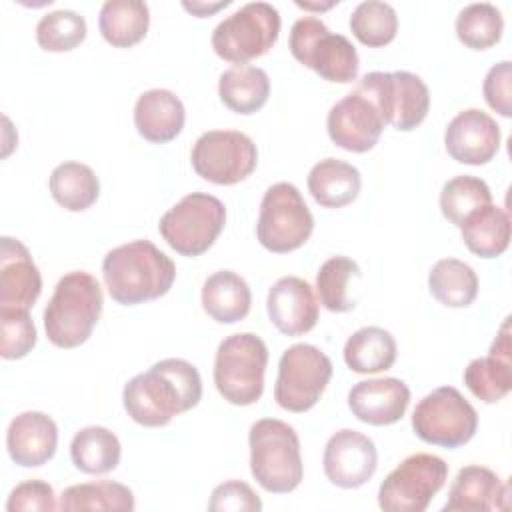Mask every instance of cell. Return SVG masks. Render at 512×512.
<instances>
[{
  "label": "cell",
  "mask_w": 512,
  "mask_h": 512,
  "mask_svg": "<svg viewBox=\"0 0 512 512\" xmlns=\"http://www.w3.org/2000/svg\"><path fill=\"white\" fill-rule=\"evenodd\" d=\"M58 508L56 504V494L54 488L44 482V480H26L18 484L6 502L8 512H24V510H54Z\"/></svg>",
  "instance_id": "b9f144b4"
},
{
  "label": "cell",
  "mask_w": 512,
  "mask_h": 512,
  "mask_svg": "<svg viewBox=\"0 0 512 512\" xmlns=\"http://www.w3.org/2000/svg\"><path fill=\"white\" fill-rule=\"evenodd\" d=\"M486 204H492V192L482 178L462 174L442 186L440 210L444 218L458 228L474 210Z\"/></svg>",
  "instance_id": "74e56055"
},
{
  "label": "cell",
  "mask_w": 512,
  "mask_h": 512,
  "mask_svg": "<svg viewBox=\"0 0 512 512\" xmlns=\"http://www.w3.org/2000/svg\"><path fill=\"white\" fill-rule=\"evenodd\" d=\"M344 362L356 374L390 370L396 362V340L384 328H360L344 344Z\"/></svg>",
  "instance_id": "f546056e"
},
{
  "label": "cell",
  "mask_w": 512,
  "mask_h": 512,
  "mask_svg": "<svg viewBox=\"0 0 512 512\" xmlns=\"http://www.w3.org/2000/svg\"><path fill=\"white\" fill-rule=\"evenodd\" d=\"M60 510H102V512H130L134 510V494L128 486L112 480L88 482L68 486L60 494Z\"/></svg>",
  "instance_id": "836d02e7"
},
{
  "label": "cell",
  "mask_w": 512,
  "mask_h": 512,
  "mask_svg": "<svg viewBox=\"0 0 512 512\" xmlns=\"http://www.w3.org/2000/svg\"><path fill=\"white\" fill-rule=\"evenodd\" d=\"M360 278V266L348 256L328 258L316 274V292L320 304L330 312H348L356 306L350 294V282Z\"/></svg>",
  "instance_id": "e575fe53"
},
{
  "label": "cell",
  "mask_w": 512,
  "mask_h": 512,
  "mask_svg": "<svg viewBox=\"0 0 512 512\" xmlns=\"http://www.w3.org/2000/svg\"><path fill=\"white\" fill-rule=\"evenodd\" d=\"M202 398V380L194 364L166 358L130 378L122 390L128 416L146 428L166 426L174 416L192 410Z\"/></svg>",
  "instance_id": "6da1fadb"
},
{
  "label": "cell",
  "mask_w": 512,
  "mask_h": 512,
  "mask_svg": "<svg viewBox=\"0 0 512 512\" xmlns=\"http://www.w3.org/2000/svg\"><path fill=\"white\" fill-rule=\"evenodd\" d=\"M58 446L56 422L36 410H28L12 418L6 430V448L10 458L24 468H36L46 464Z\"/></svg>",
  "instance_id": "603a6c76"
},
{
  "label": "cell",
  "mask_w": 512,
  "mask_h": 512,
  "mask_svg": "<svg viewBox=\"0 0 512 512\" xmlns=\"http://www.w3.org/2000/svg\"><path fill=\"white\" fill-rule=\"evenodd\" d=\"M208 508L212 512H258L262 510V502L250 484L228 480L212 490Z\"/></svg>",
  "instance_id": "60d3db41"
},
{
  "label": "cell",
  "mask_w": 512,
  "mask_h": 512,
  "mask_svg": "<svg viewBox=\"0 0 512 512\" xmlns=\"http://www.w3.org/2000/svg\"><path fill=\"white\" fill-rule=\"evenodd\" d=\"M102 288L98 280L82 270L64 274L44 310V330L58 348L84 344L102 314Z\"/></svg>",
  "instance_id": "3957f363"
},
{
  "label": "cell",
  "mask_w": 512,
  "mask_h": 512,
  "mask_svg": "<svg viewBox=\"0 0 512 512\" xmlns=\"http://www.w3.org/2000/svg\"><path fill=\"white\" fill-rule=\"evenodd\" d=\"M510 82H512V66L508 60H502L488 70V74L484 78V86H482L488 106L504 118L512 116Z\"/></svg>",
  "instance_id": "7bdbcfd3"
},
{
  "label": "cell",
  "mask_w": 512,
  "mask_h": 512,
  "mask_svg": "<svg viewBox=\"0 0 512 512\" xmlns=\"http://www.w3.org/2000/svg\"><path fill=\"white\" fill-rule=\"evenodd\" d=\"M428 286L440 304L448 308H466L478 294V276L466 262L458 258H442L432 266Z\"/></svg>",
  "instance_id": "d6a6232c"
},
{
  "label": "cell",
  "mask_w": 512,
  "mask_h": 512,
  "mask_svg": "<svg viewBox=\"0 0 512 512\" xmlns=\"http://www.w3.org/2000/svg\"><path fill=\"white\" fill-rule=\"evenodd\" d=\"M200 298L204 312L220 324H234L246 318L252 306L250 286L232 270L210 274L202 286Z\"/></svg>",
  "instance_id": "d4e9b609"
},
{
  "label": "cell",
  "mask_w": 512,
  "mask_h": 512,
  "mask_svg": "<svg viewBox=\"0 0 512 512\" xmlns=\"http://www.w3.org/2000/svg\"><path fill=\"white\" fill-rule=\"evenodd\" d=\"M42 292V276L28 248L2 236L0 248V310L30 312Z\"/></svg>",
  "instance_id": "ac0fdd59"
},
{
  "label": "cell",
  "mask_w": 512,
  "mask_h": 512,
  "mask_svg": "<svg viewBox=\"0 0 512 512\" xmlns=\"http://www.w3.org/2000/svg\"><path fill=\"white\" fill-rule=\"evenodd\" d=\"M280 14L268 2H248L212 32L214 52L236 66L264 56L278 40Z\"/></svg>",
  "instance_id": "52a82bcc"
},
{
  "label": "cell",
  "mask_w": 512,
  "mask_h": 512,
  "mask_svg": "<svg viewBox=\"0 0 512 512\" xmlns=\"http://www.w3.org/2000/svg\"><path fill=\"white\" fill-rule=\"evenodd\" d=\"M464 384L482 402L494 404L512 388V344L510 318L504 320L498 336L490 346V354L474 358L464 370Z\"/></svg>",
  "instance_id": "44dd1931"
},
{
  "label": "cell",
  "mask_w": 512,
  "mask_h": 512,
  "mask_svg": "<svg viewBox=\"0 0 512 512\" xmlns=\"http://www.w3.org/2000/svg\"><path fill=\"white\" fill-rule=\"evenodd\" d=\"M360 186L362 178L358 168L338 158L320 160L308 174V192L324 208L352 204L360 194Z\"/></svg>",
  "instance_id": "484cf974"
},
{
  "label": "cell",
  "mask_w": 512,
  "mask_h": 512,
  "mask_svg": "<svg viewBox=\"0 0 512 512\" xmlns=\"http://www.w3.org/2000/svg\"><path fill=\"white\" fill-rule=\"evenodd\" d=\"M0 356L4 360L24 358L36 346V328L28 312L0 310Z\"/></svg>",
  "instance_id": "ab89813d"
},
{
  "label": "cell",
  "mask_w": 512,
  "mask_h": 512,
  "mask_svg": "<svg viewBox=\"0 0 512 512\" xmlns=\"http://www.w3.org/2000/svg\"><path fill=\"white\" fill-rule=\"evenodd\" d=\"M268 348L252 332L226 336L214 358V384L220 396L234 406H250L264 392Z\"/></svg>",
  "instance_id": "5b68a950"
},
{
  "label": "cell",
  "mask_w": 512,
  "mask_h": 512,
  "mask_svg": "<svg viewBox=\"0 0 512 512\" xmlns=\"http://www.w3.org/2000/svg\"><path fill=\"white\" fill-rule=\"evenodd\" d=\"M218 94L232 112L254 114L270 96V78L258 66H232L220 74Z\"/></svg>",
  "instance_id": "f1b7e54d"
},
{
  "label": "cell",
  "mask_w": 512,
  "mask_h": 512,
  "mask_svg": "<svg viewBox=\"0 0 512 512\" xmlns=\"http://www.w3.org/2000/svg\"><path fill=\"white\" fill-rule=\"evenodd\" d=\"M122 446L114 432L104 426H86L70 442L72 464L86 474H108L120 462Z\"/></svg>",
  "instance_id": "4dcf8cb0"
},
{
  "label": "cell",
  "mask_w": 512,
  "mask_h": 512,
  "mask_svg": "<svg viewBox=\"0 0 512 512\" xmlns=\"http://www.w3.org/2000/svg\"><path fill=\"white\" fill-rule=\"evenodd\" d=\"M226 224V208L212 194L192 192L174 204L158 224L166 244L182 256L204 254Z\"/></svg>",
  "instance_id": "ba28073f"
},
{
  "label": "cell",
  "mask_w": 512,
  "mask_h": 512,
  "mask_svg": "<svg viewBox=\"0 0 512 512\" xmlns=\"http://www.w3.org/2000/svg\"><path fill=\"white\" fill-rule=\"evenodd\" d=\"M502 30V12L490 2L468 4L456 16V36L470 50H486L498 44Z\"/></svg>",
  "instance_id": "d590c367"
},
{
  "label": "cell",
  "mask_w": 512,
  "mask_h": 512,
  "mask_svg": "<svg viewBox=\"0 0 512 512\" xmlns=\"http://www.w3.org/2000/svg\"><path fill=\"white\" fill-rule=\"evenodd\" d=\"M510 504V486L496 472L484 466H464L456 474L444 512H488L506 510Z\"/></svg>",
  "instance_id": "7402d4cb"
},
{
  "label": "cell",
  "mask_w": 512,
  "mask_h": 512,
  "mask_svg": "<svg viewBox=\"0 0 512 512\" xmlns=\"http://www.w3.org/2000/svg\"><path fill=\"white\" fill-rule=\"evenodd\" d=\"M444 146L446 152L460 164H486L500 148V126L488 112L466 108L448 122Z\"/></svg>",
  "instance_id": "e0dca14e"
},
{
  "label": "cell",
  "mask_w": 512,
  "mask_h": 512,
  "mask_svg": "<svg viewBox=\"0 0 512 512\" xmlns=\"http://www.w3.org/2000/svg\"><path fill=\"white\" fill-rule=\"evenodd\" d=\"M362 80L374 92L386 124L408 132L424 122L430 110V92L418 74L408 70L368 72Z\"/></svg>",
  "instance_id": "9a60e30c"
},
{
  "label": "cell",
  "mask_w": 512,
  "mask_h": 512,
  "mask_svg": "<svg viewBox=\"0 0 512 512\" xmlns=\"http://www.w3.org/2000/svg\"><path fill=\"white\" fill-rule=\"evenodd\" d=\"M288 48L300 64L328 82L348 84L358 76L354 44L344 34H332L316 16H302L292 24Z\"/></svg>",
  "instance_id": "8992f818"
},
{
  "label": "cell",
  "mask_w": 512,
  "mask_h": 512,
  "mask_svg": "<svg viewBox=\"0 0 512 512\" xmlns=\"http://www.w3.org/2000/svg\"><path fill=\"white\" fill-rule=\"evenodd\" d=\"M448 480V464L436 454L406 456L380 484L378 506L386 512H424Z\"/></svg>",
  "instance_id": "8fae6325"
},
{
  "label": "cell",
  "mask_w": 512,
  "mask_h": 512,
  "mask_svg": "<svg viewBox=\"0 0 512 512\" xmlns=\"http://www.w3.org/2000/svg\"><path fill=\"white\" fill-rule=\"evenodd\" d=\"M312 230L314 216L294 184L276 182L264 192L256 236L266 250L274 254L292 252L304 246Z\"/></svg>",
  "instance_id": "9c48e42d"
},
{
  "label": "cell",
  "mask_w": 512,
  "mask_h": 512,
  "mask_svg": "<svg viewBox=\"0 0 512 512\" xmlns=\"http://www.w3.org/2000/svg\"><path fill=\"white\" fill-rule=\"evenodd\" d=\"M332 378L330 358L312 344H294L278 362L274 400L288 412L310 410Z\"/></svg>",
  "instance_id": "7c38bea8"
},
{
  "label": "cell",
  "mask_w": 512,
  "mask_h": 512,
  "mask_svg": "<svg viewBox=\"0 0 512 512\" xmlns=\"http://www.w3.org/2000/svg\"><path fill=\"white\" fill-rule=\"evenodd\" d=\"M52 198L70 212L90 208L100 194V182L94 170L82 162L58 164L48 180Z\"/></svg>",
  "instance_id": "1f68e13d"
},
{
  "label": "cell",
  "mask_w": 512,
  "mask_h": 512,
  "mask_svg": "<svg viewBox=\"0 0 512 512\" xmlns=\"http://www.w3.org/2000/svg\"><path fill=\"white\" fill-rule=\"evenodd\" d=\"M478 428L474 406L454 386L426 394L412 412V430L426 444L458 448L470 442Z\"/></svg>",
  "instance_id": "30bf717a"
},
{
  "label": "cell",
  "mask_w": 512,
  "mask_h": 512,
  "mask_svg": "<svg viewBox=\"0 0 512 512\" xmlns=\"http://www.w3.org/2000/svg\"><path fill=\"white\" fill-rule=\"evenodd\" d=\"M102 276L112 300L134 306L164 296L174 284L176 266L150 240H132L104 256Z\"/></svg>",
  "instance_id": "7a4b0ae2"
},
{
  "label": "cell",
  "mask_w": 512,
  "mask_h": 512,
  "mask_svg": "<svg viewBox=\"0 0 512 512\" xmlns=\"http://www.w3.org/2000/svg\"><path fill=\"white\" fill-rule=\"evenodd\" d=\"M318 298L310 282L298 276H284L268 290V316L278 332L300 336L310 332L318 322Z\"/></svg>",
  "instance_id": "d6986e66"
},
{
  "label": "cell",
  "mask_w": 512,
  "mask_h": 512,
  "mask_svg": "<svg viewBox=\"0 0 512 512\" xmlns=\"http://www.w3.org/2000/svg\"><path fill=\"white\" fill-rule=\"evenodd\" d=\"M322 464L326 478L334 486L360 488L374 476L378 452L366 434L344 428L328 438Z\"/></svg>",
  "instance_id": "2e32d148"
},
{
  "label": "cell",
  "mask_w": 512,
  "mask_h": 512,
  "mask_svg": "<svg viewBox=\"0 0 512 512\" xmlns=\"http://www.w3.org/2000/svg\"><path fill=\"white\" fill-rule=\"evenodd\" d=\"M186 122V110L182 100L166 90L152 88L138 96L134 106V126L138 134L154 144L174 140Z\"/></svg>",
  "instance_id": "cb8c5ba5"
},
{
  "label": "cell",
  "mask_w": 512,
  "mask_h": 512,
  "mask_svg": "<svg viewBox=\"0 0 512 512\" xmlns=\"http://www.w3.org/2000/svg\"><path fill=\"white\" fill-rule=\"evenodd\" d=\"M350 30L358 42L368 48L390 44L398 32L396 10L388 2L366 0L360 2L350 16Z\"/></svg>",
  "instance_id": "8d00e7d4"
},
{
  "label": "cell",
  "mask_w": 512,
  "mask_h": 512,
  "mask_svg": "<svg viewBox=\"0 0 512 512\" xmlns=\"http://www.w3.org/2000/svg\"><path fill=\"white\" fill-rule=\"evenodd\" d=\"M384 126V112L362 78L352 92L330 108L326 118L330 140L336 146L358 154L368 152L378 144Z\"/></svg>",
  "instance_id": "5bb4252c"
},
{
  "label": "cell",
  "mask_w": 512,
  "mask_h": 512,
  "mask_svg": "<svg viewBox=\"0 0 512 512\" xmlns=\"http://www.w3.org/2000/svg\"><path fill=\"white\" fill-rule=\"evenodd\" d=\"M150 26V10L140 0H106L100 8L98 28L102 38L116 48L138 44Z\"/></svg>",
  "instance_id": "83f0119b"
},
{
  "label": "cell",
  "mask_w": 512,
  "mask_h": 512,
  "mask_svg": "<svg viewBox=\"0 0 512 512\" xmlns=\"http://www.w3.org/2000/svg\"><path fill=\"white\" fill-rule=\"evenodd\" d=\"M86 38V20L74 10H54L36 24V42L46 52H70Z\"/></svg>",
  "instance_id": "f35d334b"
},
{
  "label": "cell",
  "mask_w": 512,
  "mask_h": 512,
  "mask_svg": "<svg viewBox=\"0 0 512 512\" xmlns=\"http://www.w3.org/2000/svg\"><path fill=\"white\" fill-rule=\"evenodd\" d=\"M250 472L272 494H286L302 482V456L296 430L278 420L262 418L250 426Z\"/></svg>",
  "instance_id": "277c9868"
},
{
  "label": "cell",
  "mask_w": 512,
  "mask_h": 512,
  "mask_svg": "<svg viewBox=\"0 0 512 512\" xmlns=\"http://www.w3.org/2000/svg\"><path fill=\"white\" fill-rule=\"evenodd\" d=\"M466 248L480 258H496L510 244V216L494 204L474 210L460 224Z\"/></svg>",
  "instance_id": "4316f807"
},
{
  "label": "cell",
  "mask_w": 512,
  "mask_h": 512,
  "mask_svg": "<svg viewBox=\"0 0 512 512\" xmlns=\"http://www.w3.org/2000/svg\"><path fill=\"white\" fill-rule=\"evenodd\" d=\"M228 4H230V0H220V2H182L184 10L192 12L198 18L210 16V14H214L216 10H220V8L228 6Z\"/></svg>",
  "instance_id": "ee69618b"
},
{
  "label": "cell",
  "mask_w": 512,
  "mask_h": 512,
  "mask_svg": "<svg viewBox=\"0 0 512 512\" xmlns=\"http://www.w3.org/2000/svg\"><path fill=\"white\" fill-rule=\"evenodd\" d=\"M410 404V388L400 378H370L352 386L348 408L352 414L372 426L398 422Z\"/></svg>",
  "instance_id": "ffe728a7"
},
{
  "label": "cell",
  "mask_w": 512,
  "mask_h": 512,
  "mask_svg": "<svg viewBox=\"0 0 512 512\" xmlns=\"http://www.w3.org/2000/svg\"><path fill=\"white\" fill-rule=\"evenodd\" d=\"M190 160L200 178L232 186L256 170L258 150L254 140L240 130H208L194 142Z\"/></svg>",
  "instance_id": "4fadbf2b"
}]
</instances>
